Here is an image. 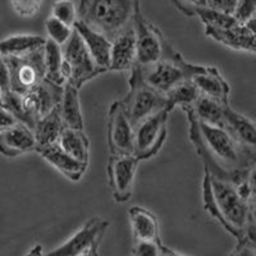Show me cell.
<instances>
[{"instance_id": "18", "label": "cell", "mask_w": 256, "mask_h": 256, "mask_svg": "<svg viewBox=\"0 0 256 256\" xmlns=\"http://www.w3.org/2000/svg\"><path fill=\"white\" fill-rule=\"evenodd\" d=\"M223 128L244 148L255 152L256 131L255 124L248 118L233 110L230 102L224 104Z\"/></svg>"}, {"instance_id": "21", "label": "cell", "mask_w": 256, "mask_h": 256, "mask_svg": "<svg viewBox=\"0 0 256 256\" xmlns=\"http://www.w3.org/2000/svg\"><path fill=\"white\" fill-rule=\"evenodd\" d=\"M191 80L198 88V90L200 91V95L218 100L223 104L230 102V84L223 78L216 67L208 66L204 72L195 74Z\"/></svg>"}, {"instance_id": "34", "label": "cell", "mask_w": 256, "mask_h": 256, "mask_svg": "<svg viewBox=\"0 0 256 256\" xmlns=\"http://www.w3.org/2000/svg\"><path fill=\"white\" fill-rule=\"evenodd\" d=\"M164 244L148 241H136L132 248L131 256H162V248Z\"/></svg>"}, {"instance_id": "30", "label": "cell", "mask_w": 256, "mask_h": 256, "mask_svg": "<svg viewBox=\"0 0 256 256\" xmlns=\"http://www.w3.org/2000/svg\"><path fill=\"white\" fill-rule=\"evenodd\" d=\"M45 30H46L48 40L56 42L60 48L67 44V41L70 40L73 32V27L64 24L63 22L56 20L52 16L45 20Z\"/></svg>"}, {"instance_id": "22", "label": "cell", "mask_w": 256, "mask_h": 256, "mask_svg": "<svg viewBox=\"0 0 256 256\" xmlns=\"http://www.w3.org/2000/svg\"><path fill=\"white\" fill-rule=\"evenodd\" d=\"M58 109L64 127L84 131V123L80 104V88L66 82L63 84V94Z\"/></svg>"}, {"instance_id": "2", "label": "cell", "mask_w": 256, "mask_h": 256, "mask_svg": "<svg viewBox=\"0 0 256 256\" xmlns=\"http://www.w3.org/2000/svg\"><path fill=\"white\" fill-rule=\"evenodd\" d=\"M204 209L237 241L255 240V205L240 196L234 184L219 180L206 169L202 178Z\"/></svg>"}, {"instance_id": "29", "label": "cell", "mask_w": 256, "mask_h": 256, "mask_svg": "<svg viewBox=\"0 0 256 256\" xmlns=\"http://www.w3.org/2000/svg\"><path fill=\"white\" fill-rule=\"evenodd\" d=\"M194 12L200 17L205 28H227L237 24L236 20L232 16L224 14L208 6H195Z\"/></svg>"}, {"instance_id": "44", "label": "cell", "mask_w": 256, "mask_h": 256, "mask_svg": "<svg viewBox=\"0 0 256 256\" xmlns=\"http://www.w3.org/2000/svg\"><path fill=\"white\" fill-rule=\"evenodd\" d=\"M184 3H187L188 4V6H192V8H195V6H192V3H191V0H184ZM177 4H178V0H177Z\"/></svg>"}, {"instance_id": "42", "label": "cell", "mask_w": 256, "mask_h": 256, "mask_svg": "<svg viewBox=\"0 0 256 256\" xmlns=\"http://www.w3.org/2000/svg\"><path fill=\"white\" fill-rule=\"evenodd\" d=\"M191 3L194 6H205L206 0H191Z\"/></svg>"}, {"instance_id": "10", "label": "cell", "mask_w": 256, "mask_h": 256, "mask_svg": "<svg viewBox=\"0 0 256 256\" xmlns=\"http://www.w3.org/2000/svg\"><path fill=\"white\" fill-rule=\"evenodd\" d=\"M134 28L136 34V66L141 68L156 63L163 56L164 36L152 24H148L140 12L138 3L134 17Z\"/></svg>"}, {"instance_id": "3", "label": "cell", "mask_w": 256, "mask_h": 256, "mask_svg": "<svg viewBox=\"0 0 256 256\" xmlns=\"http://www.w3.org/2000/svg\"><path fill=\"white\" fill-rule=\"evenodd\" d=\"M138 0H81L80 20L109 40L134 22Z\"/></svg>"}, {"instance_id": "32", "label": "cell", "mask_w": 256, "mask_h": 256, "mask_svg": "<svg viewBox=\"0 0 256 256\" xmlns=\"http://www.w3.org/2000/svg\"><path fill=\"white\" fill-rule=\"evenodd\" d=\"M255 13L256 0H237L232 17L236 20L237 24H246L250 20L255 18Z\"/></svg>"}, {"instance_id": "9", "label": "cell", "mask_w": 256, "mask_h": 256, "mask_svg": "<svg viewBox=\"0 0 256 256\" xmlns=\"http://www.w3.org/2000/svg\"><path fill=\"white\" fill-rule=\"evenodd\" d=\"M169 112L166 109L152 114L134 127V155L140 160L155 156L166 142V122Z\"/></svg>"}, {"instance_id": "12", "label": "cell", "mask_w": 256, "mask_h": 256, "mask_svg": "<svg viewBox=\"0 0 256 256\" xmlns=\"http://www.w3.org/2000/svg\"><path fill=\"white\" fill-rule=\"evenodd\" d=\"M106 137L110 155H134V126L120 100L109 108Z\"/></svg>"}, {"instance_id": "25", "label": "cell", "mask_w": 256, "mask_h": 256, "mask_svg": "<svg viewBox=\"0 0 256 256\" xmlns=\"http://www.w3.org/2000/svg\"><path fill=\"white\" fill-rule=\"evenodd\" d=\"M56 144L73 159H76L77 162L84 164V166H88L90 141L84 131L64 127Z\"/></svg>"}, {"instance_id": "41", "label": "cell", "mask_w": 256, "mask_h": 256, "mask_svg": "<svg viewBox=\"0 0 256 256\" xmlns=\"http://www.w3.org/2000/svg\"><path fill=\"white\" fill-rule=\"evenodd\" d=\"M162 256H186V255H182V254L177 252V251L166 248V244H163V248H162Z\"/></svg>"}, {"instance_id": "38", "label": "cell", "mask_w": 256, "mask_h": 256, "mask_svg": "<svg viewBox=\"0 0 256 256\" xmlns=\"http://www.w3.org/2000/svg\"><path fill=\"white\" fill-rule=\"evenodd\" d=\"M16 123H18V120H16L14 116L6 108L0 106V130L8 128L10 126H14Z\"/></svg>"}, {"instance_id": "13", "label": "cell", "mask_w": 256, "mask_h": 256, "mask_svg": "<svg viewBox=\"0 0 256 256\" xmlns=\"http://www.w3.org/2000/svg\"><path fill=\"white\" fill-rule=\"evenodd\" d=\"M109 227V222L91 218L67 241L42 256H80L94 244H102V237Z\"/></svg>"}, {"instance_id": "27", "label": "cell", "mask_w": 256, "mask_h": 256, "mask_svg": "<svg viewBox=\"0 0 256 256\" xmlns=\"http://www.w3.org/2000/svg\"><path fill=\"white\" fill-rule=\"evenodd\" d=\"M198 96H200V91L198 90L192 80H186V81L176 84L174 88L164 94L166 109L170 113L176 106H180L182 109L188 108L194 105Z\"/></svg>"}, {"instance_id": "4", "label": "cell", "mask_w": 256, "mask_h": 256, "mask_svg": "<svg viewBox=\"0 0 256 256\" xmlns=\"http://www.w3.org/2000/svg\"><path fill=\"white\" fill-rule=\"evenodd\" d=\"M62 94L63 86L44 80L24 94H16L9 90L3 95V106L14 116L18 122L34 130L41 116L58 106Z\"/></svg>"}, {"instance_id": "36", "label": "cell", "mask_w": 256, "mask_h": 256, "mask_svg": "<svg viewBox=\"0 0 256 256\" xmlns=\"http://www.w3.org/2000/svg\"><path fill=\"white\" fill-rule=\"evenodd\" d=\"M237 0H206L205 6L218 12L224 13V14L232 16L236 8Z\"/></svg>"}, {"instance_id": "33", "label": "cell", "mask_w": 256, "mask_h": 256, "mask_svg": "<svg viewBox=\"0 0 256 256\" xmlns=\"http://www.w3.org/2000/svg\"><path fill=\"white\" fill-rule=\"evenodd\" d=\"M14 12L20 17H32L41 8L42 0H10Z\"/></svg>"}, {"instance_id": "43", "label": "cell", "mask_w": 256, "mask_h": 256, "mask_svg": "<svg viewBox=\"0 0 256 256\" xmlns=\"http://www.w3.org/2000/svg\"><path fill=\"white\" fill-rule=\"evenodd\" d=\"M3 95L4 92L2 91V88H0V106H3Z\"/></svg>"}, {"instance_id": "19", "label": "cell", "mask_w": 256, "mask_h": 256, "mask_svg": "<svg viewBox=\"0 0 256 256\" xmlns=\"http://www.w3.org/2000/svg\"><path fill=\"white\" fill-rule=\"evenodd\" d=\"M35 152L44 158L48 163L54 166L58 172H60L68 180H74V182L81 180V177L88 169V166H84V164L77 162L76 159H73L70 155L64 152L58 144H52V145L44 146V148H38Z\"/></svg>"}, {"instance_id": "8", "label": "cell", "mask_w": 256, "mask_h": 256, "mask_svg": "<svg viewBox=\"0 0 256 256\" xmlns=\"http://www.w3.org/2000/svg\"><path fill=\"white\" fill-rule=\"evenodd\" d=\"M4 60L8 67L9 88L13 92H27L45 80L44 48L22 56H6Z\"/></svg>"}, {"instance_id": "16", "label": "cell", "mask_w": 256, "mask_h": 256, "mask_svg": "<svg viewBox=\"0 0 256 256\" xmlns=\"http://www.w3.org/2000/svg\"><path fill=\"white\" fill-rule=\"evenodd\" d=\"M136 63V34L130 26L112 40L109 70L126 72L131 70Z\"/></svg>"}, {"instance_id": "40", "label": "cell", "mask_w": 256, "mask_h": 256, "mask_svg": "<svg viewBox=\"0 0 256 256\" xmlns=\"http://www.w3.org/2000/svg\"><path fill=\"white\" fill-rule=\"evenodd\" d=\"M99 246L100 244H94L92 248H88V251H84V252L81 254L80 256H99Z\"/></svg>"}, {"instance_id": "17", "label": "cell", "mask_w": 256, "mask_h": 256, "mask_svg": "<svg viewBox=\"0 0 256 256\" xmlns=\"http://www.w3.org/2000/svg\"><path fill=\"white\" fill-rule=\"evenodd\" d=\"M73 28L80 35L84 41V46L88 49V54L92 58L94 63L102 72H109L110 64V46L112 41L99 32L94 31L92 28L84 24L82 20H77Z\"/></svg>"}, {"instance_id": "5", "label": "cell", "mask_w": 256, "mask_h": 256, "mask_svg": "<svg viewBox=\"0 0 256 256\" xmlns=\"http://www.w3.org/2000/svg\"><path fill=\"white\" fill-rule=\"evenodd\" d=\"M141 68V67H140ZM204 66L191 64L176 52L174 48L164 38L163 56L156 63L141 68V74L145 84L162 94L168 92L176 84L191 80L195 74L204 72Z\"/></svg>"}, {"instance_id": "28", "label": "cell", "mask_w": 256, "mask_h": 256, "mask_svg": "<svg viewBox=\"0 0 256 256\" xmlns=\"http://www.w3.org/2000/svg\"><path fill=\"white\" fill-rule=\"evenodd\" d=\"M45 80L52 84L63 86L66 80L63 76V52L62 48L56 42L48 40L44 45Z\"/></svg>"}, {"instance_id": "37", "label": "cell", "mask_w": 256, "mask_h": 256, "mask_svg": "<svg viewBox=\"0 0 256 256\" xmlns=\"http://www.w3.org/2000/svg\"><path fill=\"white\" fill-rule=\"evenodd\" d=\"M0 88L4 94L8 92L10 88H9V73H8V67H6V60L2 56H0Z\"/></svg>"}, {"instance_id": "11", "label": "cell", "mask_w": 256, "mask_h": 256, "mask_svg": "<svg viewBox=\"0 0 256 256\" xmlns=\"http://www.w3.org/2000/svg\"><path fill=\"white\" fill-rule=\"evenodd\" d=\"M141 160L134 155H110L108 180L116 202H127L134 194V178Z\"/></svg>"}, {"instance_id": "35", "label": "cell", "mask_w": 256, "mask_h": 256, "mask_svg": "<svg viewBox=\"0 0 256 256\" xmlns=\"http://www.w3.org/2000/svg\"><path fill=\"white\" fill-rule=\"evenodd\" d=\"M228 256H256L255 240L244 237L241 241H237L236 248Z\"/></svg>"}, {"instance_id": "14", "label": "cell", "mask_w": 256, "mask_h": 256, "mask_svg": "<svg viewBox=\"0 0 256 256\" xmlns=\"http://www.w3.org/2000/svg\"><path fill=\"white\" fill-rule=\"evenodd\" d=\"M205 34L214 41L237 52H256L255 18L246 24H237L227 28H205Z\"/></svg>"}, {"instance_id": "1", "label": "cell", "mask_w": 256, "mask_h": 256, "mask_svg": "<svg viewBox=\"0 0 256 256\" xmlns=\"http://www.w3.org/2000/svg\"><path fill=\"white\" fill-rule=\"evenodd\" d=\"M184 110L188 118L190 140L210 174L237 184L255 172L254 150L240 145L223 127L196 120L190 106Z\"/></svg>"}, {"instance_id": "23", "label": "cell", "mask_w": 256, "mask_h": 256, "mask_svg": "<svg viewBox=\"0 0 256 256\" xmlns=\"http://www.w3.org/2000/svg\"><path fill=\"white\" fill-rule=\"evenodd\" d=\"M64 124L62 122L58 106L52 109L46 116H41L32 130L36 141V148L56 144L60 137ZM35 148V150H36Z\"/></svg>"}, {"instance_id": "26", "label": "cell", "mask_w": 256, "mask_h": 256, "mask_svg": "<svg viewBox=\"0 0 256 256\" xmlns=\"http://www.w3.org/2000/svg\"><path fill=\"white\" fill-rule=\"evenodd\" d=\"M224 104H227V102H224ZM224 104L218 100L212 99V98L200 95L190 108H191L194 116H196V120H198L200 122L223 127Z\"/></svg>"}, {"instance_id": "24", "label": "cell", "mask_w": 256, "mask_h": 256, "mask_svg": "<svg viewBox=\"0 0 256 256\" xmlns=\"http://www.w3.org/2000/svg\"><path fill=\"white\" fill-rule=\"evenodd\" d=\"M46 38L38 35L18 34L0 40V56H22L44 48Z\"/></svg>"}, {"instance_id": "15", "label": "cell", "mask_w": 256, "mask_h": 256, "mask_svg": "<svg viewBox=\"0 0 256 256\" xmlns=\"http://www.w3.org/2000/svg\"><path fill=\"white\" fill-rule=\"evenodd\" d=\"M36 141L32 130L24 123H16L0 130V154L6 158H17L26 152H35Z\"/></svg>"}, {"instance_id": "31", "label": "cell", "mask_w": 256, "mask_h": 256, "mask_svg": "<svg viewBox=\"0 0 256 256\" xmlns=\"http://www.w3.org/2000/svg\"><path fill=\"white\" fill-rule=\"evenodd\" d=\"M52 17L60 20L67 26L73 27L78 20V10L72 0H56L52 4Z\"/></svg>"}, {"instance_id": "20", "label": "cell", "mask_w": 256, "mask_h": 256, "mask_svg": "<svg viewBox=\"0 0 256 256\" xmlns=\"http://www.w3.org/2000/svg\"><path fill=\"white\" fill-rule=\"evenodd\" d=\"M130 223L134 241H148L163 244L160 238L159 222L150 210L142 206H131L128 210Z\"/></svg>"}, {"instance_id": "6", "label": "cell", "mask_w": 256, "mask_h": 256, "mask_svg": "<svg viewBox=\"0 0 256 256\" xmlns=\"http://www.w3.org/2000/svg\"><path fill=\"white\" fill-rule=\"evenodd\" d=\"M130 91L123 100H120L132 126L146 120L152 114L166 109L164 94L150 88L142 80L141 68L134 64L130 76Z\"/></svg>"}, {"instance_id": "7", "label": "cell", "mask_w": 256, "mask_h": 256, "mask_svg": "<svg viewBox=\"0 0 256 256\" xmlns=\"http://www.w3.org/2000/svg\"><path fill=\"white\" fill-rule=\"evenodd\" d=\"M62 52L64 80L74 88H81L86 82L104 73L95 66L84 41L74 28L67 44L62 48Z\"/></svg>"}, {"instance_id": "39", "label": "cell", "mask_w": 256, "mask_h": 256, "mask_svg": "<svg viewBox=\"0 0 256 256\" xmlns=\"http://www.w3.org/2000/svg\"><path fill=\"white\" fill-rule=\"evenodd\" d=\"M24 256H42V246L41 244H35L34 248L28 250V252Z\"/></svg>"}]
</instances>
